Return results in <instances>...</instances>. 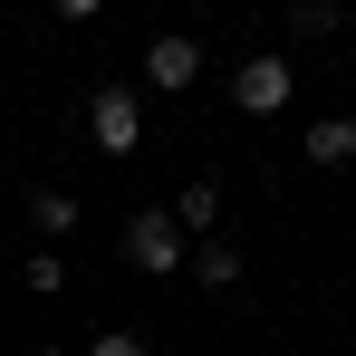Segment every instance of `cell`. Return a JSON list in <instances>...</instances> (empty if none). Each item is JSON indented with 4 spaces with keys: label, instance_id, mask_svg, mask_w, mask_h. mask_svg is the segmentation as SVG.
<instances>
[{
    "label": "cell",
    "instance_id": "4",
    "mask_svg": "<svg viewBox=\"0 0 356 356\" xmlns=\"http://www.w3.org/2000/svg\"><path fill=\"white\" fill-rule=\"evenodd\" d=\"M145 77H154L164 97H183V87L202 77V39H193V29H164V39L145 49Z\"/></svg>",
    "mask_w": 356,
    "mask_h": 356
},
{
    "label": "cell",
    "instance_id": "5",
    "mask_svg": "<svg viewBox=\"0 0 356 356\" xmlns=\"http://www.w3.org/2000/svg\"><path fill=\"white\" fill-rule=\"evenodd\" d=\"M193 280H202V289H232V280H241V241H232V232L193 241Z\"/></svg>",
    "mask_w": 356,
    "mask_h": 356
},
{
    "label": "cell",
    "instance_id": "1",
    "mask_svg": "<svg viewBox=\"0 0 356 356\" xmlns=\"http://www.w3.org/2000/svg\"><path fill=\"white\" fill-rule=\"evenodd\" d=\"M116 250H125V270H145V280H164V270H193V232H183L174 212H135Z\"/></svg>",
    "mask_w": 356,
    "mask_h": 356
},
{
    "label": "cell",
    "instance_id": "2",
    "mask_svg": "<svg viewBox=\"0 0 356 356\" xmlns=\"http://www.w3.org/2000/svg\"><path fill=\"white\" fill-rule=\"evenodd\" d=\"M87 145H97V154H135V145H145V97H135V87H97V97H87Z\"/></svg>",
    "mask_w": 356,
    "mask_h": 356
},
{
    "label": "cell",
    "instance_id": "11",
    "mask_svg": "<svg viewBox=\"0 0 356 356\" xmlns=\"http://www.w3.org/2000/svg\"><path fill=\"white\" fill-rule=\"evenodd\" d=\"M87 356H154V347H145L135 327H106V337H97V347H87Z\"/></svg>",
    "mask_w": 356,
    "mask_h": 356
},
{
    "label": "cell",
    "instance_id": "6",
    "mask_svg": "<svg viewBox=\"0 0 356 356\" xmlns=\"http://www.w3.org/2000/svg\"><path fill=\"white\" fill-rule=\"evenodd\" d=\"M347 154H356V116H318L308 125V164H318V174H337Z\"/></svg>",
    "mask_w": 356,
    "mask_h": 356
},
{
    "label": "cell",
    "instance_id": "8",
    "mask_svg": "<svg viewBox=\"0 0 356 356\" xmlns=\"http://www.w3.org/2000/svg\"><path fill=\"white\" fill-rule=\"evenodd\" d=\"M19 289H29V298H58L67 289V260H58V250H29V260H19Z\"/></svg>",
    "mask_w": 356,
    "mask_h": 356
},
{
    "label": "cell",
    "instance_id": "9",
    "mask_svg": "<svg viewBox=\"0 0 356 356\" xmlns=\"http://www.w3.org/2000/svg\"><path fill=\"white\" fill-rule=\"evenodd\" d=\"M289 39H337V10H327V0H298V10H289Z\"/></svg>",
    "mask_w": 356,
    "mask_h": 356
},
{
    "label": "cell",
    "instance_id": "7",
    "mask_svg": "<svg viewBox=\"0 0 356 356\" xmlns=\"http://www.w3.org/2000/svg\"><path fill=\"white\" fill-rule=\"evenodd\" d=\"M174 222L193 241H212V222H222V183H183V193H174Z\"/></svg>",
    "mask_w": 356,
    "mask_h": 356
},
{
    "label": "cell",
    "instance_id": "12",
    "mask_svg": "<svg viewBox=\"0 0 356 356\" xmlns=\"http://www.w3.org/2000/svg\"><path fill=\"white\" fill-rule=\"evenodd\" d=\"M39 356H67V347H39Z\"/></svg>",
    "mask_w": 356,
    "mask_h": 356
},
{
    "label": "cell",
    "instance_id": "3",
    "mask_svg": "<svg viewBox=\"0 0 356 356\" xmlns=\"http://www.w3.org/2000/svg\"><path fill=\"white\" fill-rule=\"evenodd\" d=\"M289 87H298L289 58H270V49L232 67V106H241V116H280V106H289Z\"/></svg>",
    "mask_w": 356,
    "mask_h": 356
},
{
    "label": "cell",
    "instance_id": "10",
    "mask_svg": "<svg viewBox=\"0 0 356 356\" xmlns=\"http://www.w3.org/2000/svg\"><path fill=\"white\" fill-rule=\"evenodd\" d=\"M29 222H39V232H77V202H67V193H29Z\"/></svg>",
    "mask_w": 356,
    "mask_h": 356
}]
</instances>
